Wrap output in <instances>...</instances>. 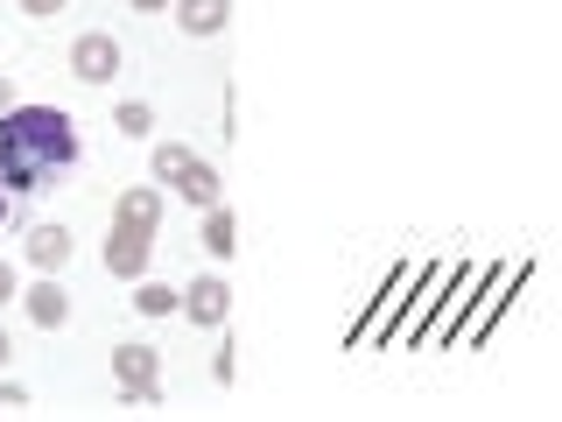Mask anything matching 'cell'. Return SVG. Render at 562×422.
<instances>
[{"instance_id": "obj_4", "label": "cell", "mask_w": 562, "mask_h": 422, "mask_svg": "<svg viewBox=\"0 0 562 422\" xmlns=\"http://www.w3.org/2000/svg\"><path fill=\"white\" fill-rule=\"evenodd\" d=\"M70 78H85V85H113L120 78V43L105 29H85L78 43H70Z\"/></svg>"}, {"instance_id": "obj_16", "label": "cell", "mask_w": 562, "mask_h": 422, "mask_svg": "<svg viewBox=\"0 0 562 422\" xmlns=\"http://www.w3.org/2000/svg\"><path fill=\"white\" fill-rule=\"evenodd\" d=\"M22 296V281H14V260H0V303H14Z\"/></svg>"}, {"instance_id": "obj_14", "label": "cell", "mask_w": 562, "mask_h": 422, "mask_svg": "<svg viewBox=\"0 0 562 422\" xmlns=\"http://www.w3.org/2000/svg\"><path fill=\"white\" fill-rule=\"evenodd\" d=\"M64 8H70V0H22V14H35V22H57Z\"/></svg>"}, {"instance_id": "obj_3", "label": "cell", "mask_w": 562, "mask_h": 422, "mask_svg": "<svg viewBox=\"0 0 562 422\" xmlns=\"http://www.w3.org/2000/svg\"><path fill=\"white\" fill-rule=\"evenodd\" d=\"M113 387L127 409H155L162 401V352L155 345H113Z\"/></svg>"}, {"instance_id": "obj_2", "label": "cell", "mask_w": 562, "mask_h": 422, "mask_svg": "<svg viewBox=\"0 0 562 422\" xmlns=\"http://www.w3.org/2000/svg\"><path fill=\"white\" fill-rule=\"evenodd\" d=\"M155 225H162V190H155V184H134L127 198L113 204V233H105V275H120V281H140V275H148Z\"/></svg>"}, {"instance_id": "obj_9", "label": "cell", "mask_w": 562, "mask_h": 422, "mask_svg": "<svg viewBox=\"0 0 562 422\" xmlns=\"http://www.w3.org/2000/svg\"><path fill=\"white\" fill-rule=\"evenodd\" d=\"M22 254H29V260H35V268H43V275H57L64 260H70V233H64L57 219H43V225H29Z\"/></svg>"}, {"instance_id": "obj_15", "label": "cell", "mask_w": 562, "mask_h": 422, "mask_svg": "<svg viewBox=\"0 0 562 422\" xmlns=\"http://www.w3.org/2000/svg\"><path fill=\"white\" fill-rule=\"evenodd\" d=\"M0 409H29V387L22 380H0Z\"/></svg>"}, {"instance_id": "obj_19", "label": "cell", "mask_w": 562, "mask_h": 422, "mask_svg": "<svg viewBox=\"0 0 562 422\" xmlns=\"http://www.w3.org/2000/svg\"><path fill=\"white\" fill-rule=\"evenodd\" d=\"M14 359V345H8V331H0V366H8Z\"/></svg>"}, {"instance_id": "obj_1", "label": "cell", "mask_w": 562, "mask_h": 422, "mask_svg": "<svg viewBox=\"0 0 562 422\" xmlns=\"http://www.w3.org/2000/svg\"><path fill=\"white\" fill-rule=\"evenodd\" d=\"M78 163V120L64 106H22L14 99L0 113V190L8 198H29L49 176H64Z\"/></svg>"}, {"instance_id": "obj_10", "label": "cell", "mask_w": 562, "mask_h": 422, "mask_svg": "<svg viewBox=\"0 0 562 422\" xmlns=\"http://www.w3.org/2000/svg\"><path fill=\"white\" fill-rule=\"evenodd\" d=\"M169 8L183 35H225V22H233V0H169Z\"/></svg>"}, {"instance_id": "obj_5", "label": "cell", "mask_w": 562, "mask_h": 422, "mask_svg": "<svg viewBox=\"0 0 562 422\" xmlns=\"http://www.w3.org/2000/svg\"><path fill=\"white\" fill-rule=\"evenodd\" d=\"M176 310H183L190 324L218 331L225 316H233V289H225V275H198V281H190V289H176Z\"/></svg>"}, {"instance_id": "obj_6", "label": "cell", "mask_w": 562, "mask_h": 422, "mask_svg": "<svg viewBox=\"0 0 562 422\" xmlns=\"http://www.w3.org/2000/svg\"><path fill=\"white\" fill-rule=\"evenodd\" d=\"M162 184L176 190V198H190V204H198V211L225 198V176H218V169H211V163H204V155H198V148H190V155H183V163H176V169L162 176Z\"/></svg>"}, {"instance_id": "obj_17", "label": "cell", "mask_w": 562, "mask_h": 422, "mask_svg": "<svg viewBox=\"0 0 562 422\" xmlns=\"http://www.w3.org/2000/svg\"><path fill=\"white\" fill-rule=\"evenodd\" d=\"M8 106H14V78H8V70H0V113H8Z\"/></svg>"}, {"instance_id": "obj_8", "label": "cell", "mask_w": 562, "mask_h": 422, "mask_svg": "<svg viewBox=\"0 0 562 422\" xmlns=\"http://www.w3.org/2000/svg\"><path fill=\"white\" fill-rule=\"evenodd\" d=\"M198 246L211 260H233V246H239V219H233V204H204V225H198Z\"/></svg>"}, {"instance_id": "obj_18", "label": "cell", "mask_w": 562, "mask_h": 422, "mask_svg": "<svg viewBox=\"0 0 562 422\" xmlns=\"http://www.w3.org/2000/svg\"><path fill=\"white\" fill-rule=\"evenodd\" d=\"M134 8H140V14H162V8H169V0H134Z\"/></svg>"}, {"instance_id": "obj_11", "label": "cell", "mask_w": 562, "mask_h": 422, "mask_svg": "<svg viewBox=\"0 0 562 422\" xmlns=\"http://www.w3.org/2000/svg\"><path fill=\"white\" fill-rule=\"evenodd\" d=\"M113 127L127 134V141H148V134H155V106H148V99H120V106H113Z\"/></svg>"}, {"instance_id": "obj_12", "label": "cell", "mask_w": 562, "mask_h": 422, "mask_svg": "<svg viewBox=\"0 0 562 422\" xmlns=\"http://www.w3.org/2000/svg\"><path fill=\"white\" fill-rule=\"evenodd\" d=\"M134 310H140V316H169V310H176V289H169V281H148V275H140Z\"/></svg>"}, {"instance_id": "obj_20", "label": "cell", "mask_w": 562, "mask_h": 422, "mask_svg": "<svg viewBox=\"0 0 562 422\" xmlns=\"http://www.w3.org/2000/svg\"><path fill=\"white\" fill-rule=\"evenodd\" d=\"M0 225H8V190H0Z\"/></svg>"}, {"instance_id": "obj_7", "label": "cell", "mask_w": 562, "mask_h": 422, "mask_svg": "<svg viewBox=\"0 0 562 422\" xmlns=\"http://www.w3.org/2000/svg\"><path fill=\"white\" fill-rule=\"evenodd\" d=\"M22 310H29V324L64 331L70 324V289H64L57 275H43V281H29V289H22Z\"/></svg>"}, {"instance_id": "obj_13", "label": "cell", "mask_w": 562, "mask_h": 422, "mask_svg": "<svg viewBox=\"0 0 562 422\" xmlns=\"http://www.w3.org/2000/svg\"><path fill=\"white\" fill-rule=\"evenodd\" d=\"M233 374H239V359H233V331H225V345L211 352V380H218V387H233Z\"/></svg>"}]
</instances>
